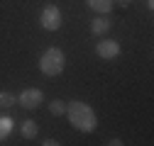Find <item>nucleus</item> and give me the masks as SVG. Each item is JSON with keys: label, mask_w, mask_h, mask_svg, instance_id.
Segmentation results:
<instances>
[{"label": "nucleus", "mask_w": 154, "mask_h": 146, "mask_svg": "<svg viewBox=\"0 0 154 146\" xmlns=\"http://www.w3.org/2000/svg\"><path fill=\"white\" fill-rule=\"evenodd\" d=\"M17 102H20L25 110H37L44 102V93L39 88H25L20 95H17Z\"/></svg>", "instance_id": "4"}, {"label": "nucleus", "mask_w": 154, "mask_h": 146, "mask_svg": "<svg viewBox=\"0 0 154 146\" xmlns=\"http://www.w3.org/2000/svg\"><path fill=\"white\" fill-rule=\"evenodd\" d=\"M132 0H112V5H118V7H130Z\"/></svg>", "instance_id": "12"}, {"label": "nucleus", "mask_w": 154, "mask_h": 146, "mask_svg": "<svg viewBox=\"0 0 154 146\" xmlns=\"http://www.w3.org/2000/svg\"><path fill=\"white\" fill-rule=\"evenodd\" d=\"M61 22H64V17H61V10L56 7V5H47L39 15V25L44 32H56V29H61Z\"/></svg>", "instance_id": "3"}, {"label": "nucleus", "mask_w": 154, "mask_h": 146, "mask_svg": "<svg viewBox=\"0 0 154 146\" xmlns=\"http://www.w3.org/2000/svg\"><path fill=\"white\" fill-rule=\"evenodd\" d=\"M95 54H98L100 59H105V61H112V59L120 56V44L115 39H100L95 44Z\"/></svg>", "instance_id": "5"}, {"label": "nucleus", "mask_w": 154, "mask_h": 146, "mask_svg": "<svg viewBox=\"0 0 154 146\" xmlns=\"http://www.w3.org/2000/svg\"><path fill=\"white\" fill-rule=\"evenodd\" d=\"M15 102H17V95H12L10 90H0V107H3V110L12 107Z\"/></svg>", "instance_id": "10"}, {"label": "nucleus", "mask_w": 154, "mask_h": 146, "mask_svg": "<svg viewBox=\"0 0 154 146\" xmlns=\"http://www.w3.org/2000/svg\"><path fill=\"white\" fill-rule=\"evenodd\" d=\"M66 117H69L71 127L76 132H81V134H91V132H95V127H98V115H95V110L88 102H83V100L66 102Z\"/></svg>", "instance_id": "1"}, {"label": "nucleus", "mask_w": 154, "mask_h": 146, "mask_svg": "<svg viewBox=\"0 0 154 146\" xmlns=\"http://www.w3.org/2000/svg\"><path fill=\"white\" fill-rule=\"evenodd\" d=\"M110 27H112L110 15H95V17H93V22H91V32H93L95 36L108 34V32H110Z\"/></svg>", "instance_id": "6"}, {"label": "nucleus", "mask_w": 154, "mask_h": 146, "mask_svg": "<svg viewBox=\"0 0 154 146\" xmlns=\"http://www.w3.org/2000/svg\"><path fill=\"white\" fill-rule=\"evenodd\" d=\"M125 141H120L118 136H115V139H108V146H122Z\"/></svg>", "instance_id": "13"}, {"label": "nucleus", "mask_w": 154, "mask_h": 146, "mask_svg": "<svg viewBox=\"0 0 154 146\" xmlns=\"http://www.w3.org/2000/svg\"><path fill=\"white\" fill-rule=\"evenodd\" d=\"M147 7H149V10H154V0H147Z\"/></svg>", "instance_id": "15"}, {"label": "nucleus", "mask_w": 154, "mask_h": 146, "mask_svg": "<svg viewBox=\"0 0 154 146\" xmlns=\"http://www.w3.org/2000/svg\"><path fill=\"white\" fill-rule=\"evenodd\" d=\"M49 112H51L54 117L66 115V102H64V100H51V102H49Z\"/></svg>", "instance_id": "11"}, {"label": "nucleus", "mask_w": 154, "mask_h": 146, "mask_svg": "<svg viewBox=\"0 0 154 146\" xmlns=\"http://www.w3.org/2000/svg\"><path fill=\"white\" fill-rule=\"evenodd\" d=\"M20 134H22L25 139H37V134H39V127H37L34 119H22V124H20Z\"/></svg>", "instance_id": "8"}, {"label": "nucleus", "mask_w": 154, "mask_h": 146, "mask_svg": "<svg viewBox=\"0 0 154 146\" xmlns=\"http://www.w3.org/2000/svg\"><path fill=\"white\" fill-rule=\"evenodd\" d=\"M42 144H44V146H56V144H59V141H56V139H44Z\"/></svg>", "instance_id": "14"}, {"label": "nucleus", "mask_w": 154, "mask_h": 146, "mask_svg": "<svg viewBox=\"0 0 154 146\" xmlns=\"http://www.w3.org/2000/svg\"><path fill=\"white\" fill-rule=\"evenodd\" d=\"M66 68V54L59 46H49L42 56H39V71L49 78L61 76V71Z\"/></svg>", "instance_id": "2"}, {"label": "nucleus", "mask_w": 154, "mask_h": 146, "mask_svg": "<svg viewBox=\"0 0 154 146\" xmlns=\"http://www.w3.org/2000/svg\"><path fill=\"white\" fill-rule=\"evenodd\" d=\"M86 5H88L95 15H110V10L115 7L112 0H86Z\"/></svg>", "instance_id": "7"}, {"label": "nucleus", "mask_w": 154, "mask_h": 146, "mask_svg": "<svg viewBox=\"0 0 154 146\" xmlns=\"http://www.w3.org/2000/svg\"><path fill=\"white\" fill-rule=\"evenodd\" d=\"M10 132H12V117L0 115V141L8 139V136H10Z\"/></svg>", "instance_id": "9"}]
</instances>
